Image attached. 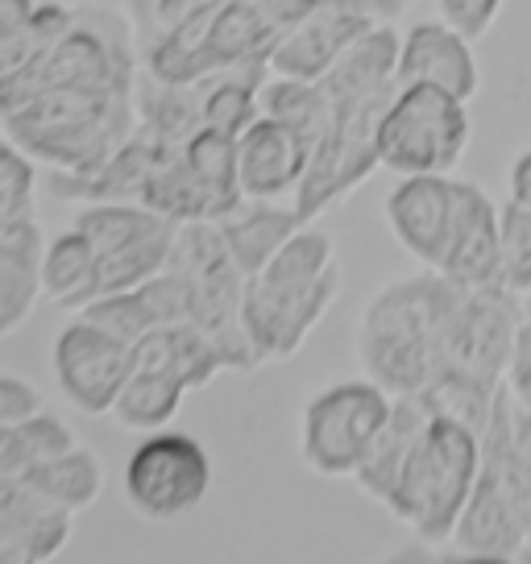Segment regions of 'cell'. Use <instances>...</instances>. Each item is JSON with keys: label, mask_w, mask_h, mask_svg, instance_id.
I'll use <instances>...</instances> for the list:
<instances>
[{"label": "cell", "mask_w": 531, "mask_h": 564, "mask_svg": "<svg viewBox=\"0 0 531 564\" xmlns=\"http://www.w3.org/2000/svg\"><path fill=\"white\" fill-rule=\"evenodd\" d=\"M460 178L448 175H399L387 195V225L424 270H436L457 220Z\"/></svg>", "instance_id": "13"}, {"label": "cell", "mask_w": 531, "mask_h": 564, "mask_svg": "<svg viewBox=\"0 0 531 564\" xmlns=\"http://www.w3.org/2000/svg\"><path fill=\"white\" fill-rule=\"evenodd\" d=\"M34 13H37V0H0V25H4V30L30 25Z\"/></svg>", "instance_id": "36"}, {"label": "cell", "mask_w": 531, "mask_h": 564, "mask_svg": "<svg viewBox=\"0 0 531 564\" xmlns=\"http://www.w3.org/2000/svg\"><path fill=\"white\" fill-rule=\"evenodd\" d=\"M408 0H316V9L300 18L270 46V75L286 79H319L340 54L378 25H394Z\"/></svg>", "instance_id": "10"}, {"label": "cell", "mask_w": 531, "mask_h": 564, "mask_svg": "<svg viewBox=\"0 0 531 564\" xmlns=\"http://www.w3.org/2000/svg\"><path fill=\"white\" fill-rule=\"evenodd\" d=\"M340 295L337 241L316 225H303L286 246L246 282L241 328L253 361H291L303 340L316 333Z\"/></svg>", "instance_id": "2"}, {"label": "cell", "mask_w": 531, "mask_h": 564, "mask_svg": "<svg viewBox=\"0 0 531 564\" xmlns=\"http://www.w3.org/2000/svg\"><path fill=\"white\" fill-rule=\"evenodd\" d=\"M72 444H75L72 427L42 406L37 415L21 420L18 427H9L4 448H0V474L21 481L34 465H42V460L54 457V453H63V448H72Z\"/></svg>", "instance_id": "25"}, {"label": "cell", "mask_w": 531, "mask_h": 564, "mask_svg": "<svg viewBox=\"0 0 531 564\" xmlns=\"http://www.w3.org/2000/svg\"><path fill=\"white\" fill-rule=\"evenodd\" d=\"M183 159L195 171L199 187L208 195V208H213V220L229 216L246 204L241 195V178H237V138L232 133H220L213 124H199L192 138L183 141Z\"/></svg>", "instance_id": "24"}, {"label": "cell", "mask_w": 531, "mask_h": 564, "mask_svg": "<svg viewBox=\"0 0 531 564\" xmlns=\"http://www.w3.org/2000/svg\"><path fill=\"white\" fill-rule=\"evenodd\" d=\"M519 324H523V307H519L514 291H507V286L465 291L457 303V316H453V328H448L441 373H457V378L481 382L490 390H502Z\"/></svg>", "instance_id": "11"}, {"label": "cell", "mask_w": 531, "mask_h": 564, "mask_svg": "<svg viewBox=\"0 0 531 564\" xmlns=\"http://www.w3.org/2000/svg\"><path fill=\"white\" fill-rule=\"evenodd\" d=\"M34 204H37L34 159L9 133H0V225L34 216Z\"/></svg>", "instance_id": "27"}, {"label": "cell", "mask_w": 531, "mask_h": 564, "mask_svg": "<svg viewBox=\"0 0 531 564\" xmlns=\"http://www.w3.org/2000/svg\"><path fill=\"white\" fill-rule=\"evenodd\" d=\"M213 490V457L192 432H142L124 460V498L150 523H178Z\"/></svg>", "instance_id": "9"}, {"label": "cell", "mask_w": 531, "mask_h": 564, "mask_svg": "<svg viewBox=\"0 0 531 564\" xmlns=\"http://www.w3.org/2000/svg\"><path fill=\"white\" fill-rule=\"evenodd\" d=\"M72 21H75L72 4L51 0V4H37L34 21L21 25V30H4V25H0V79L21 70L34 54L46 51L51 42H58V37L72 30Z\"/></svg>", "instance_id": "26"}, {"label": "cell", "mask_w": 531, "mask_h": 564, "mask_svg": "<svg viewBox=\"0 0 531 564\" xmlns=\"http://www.w3.org/2000/svg\"><path fill=\"white\" fill-rule=\"evenodd\" d=\"M427 415L432 411L424 406L420 394H394V406H390L382 432L373 436L370 453L361 457V465L349 477V481H357V490L366 494V498H373V502H387L390 498L394 481L408 469L411 453H415V444L424 436Z\"/></svg>", "instance_id": "19"}, {"label": "cell", "mask_w": 531, "mask_h": 564, "mask_svg": "<svg viewBox=\"0 0 531 564\" xmlns=\"http://www.w3.org/2000/svg\"><path fill=\"white\" fill-rule=\"evenodd\" d=\"M469 145V108L432 84H399L382 117L378 159L390 175H453Z\"/></svg>", "instance_id": "6"}, {"label": "cell", "mask_w": 531, "mask_h": 564, "mask_svg": "<svg viewBox=\"0 0 531 564\" xmlns=\"http://www.w3.org/2000/svg\"><path fill=\"white\" fill-rule=\"evenodd\" d=\"M444 279L460 291L502 286V232H498V204L481 192L478 183L460 178L457 220L448 232V246L441 258Z\"/></svg>", "instance_id": "15"}, {"label": "cell", "mask_w": 531, "mask_h": 564, "mask_svg": "<svg viewBox=\"0 0 531 564\" xmlns=\"http://www.w3.org/2000/svg\"><path fill=\"white\" fill-rule=\"evenodd\" d=\"M187 394L192 390H187L183 373L175 370V357H171V336H166V328H154L145 340H138L133 373L124 378L108 415L129 432H159L175 420V411Z\"/></svg>", "instance_id": "14"}, {"label": "cell", "mask_w": 531, "mask_h": 564, "mask_svg": "<svg viewBox=\"0 0 531 564\" xmlns=\"http://www.w3.org/2000/svg\"><path fill=\"white\" fill-rule=\"evenodd\" d=\"M481 436L460 420L427 415V427L408 469L399 474L382 511H390L403 528L415 531V540L427 547H448L453 528L469 502V490L478 481Z\"/></svg>", "instance_id": "4"}, {"label": "cell", "mask_w": 531, "mask_h": 564, "mask_svg": "<svg viewBox=\"0 0 531 564\" xmlns=\"http://www.w3.org/2000/svg\"><path fill=\"white\" fill-rule=\"evenodd\" d=\"M37 411H42L37 387H30L18 373L0 370V427H18L21 420H30Z\"/></svg>", "instance_id": "31"}, {"label": "cell", "mask_w": 531, "mask_h": 564, "mask_svg": "<svg viewBox=\"0 0 531 564\" xmlns=\"http://www.w3.org/2000/svg\"><path fill=\"white\" fill-rule=\"evenodd\" d=\"M192 282V324H199L225 349L232 373L258 370L253 349L241 328V300H246V270L232 262L229 246L220 241L216 220H187L178 225L171 262Z\"/></svg>", "instance_id": "7"}, {"label": "cell", "mask_w": 531, "mask_h": 564, "mask_svg": "<svg viewBox=\"0 0 531 564\" xmlns=\"http://www.w3.org/2000/svg\"><path fill=\"white\" fill-rule=\"evenodd\" d=\"M303 225L307 220L300 216L295 199L291 204H283V199H246L237 212L216 220L220 241L229 246L232 262L246 270V279H253L286 246V237L295 229H303Z\"/></svg>", "instance_id": "20"}, {"label": "cell", "mask_w": 531, "mask_h": 564, "mask_svg": "<svg viewBox=\"0 0 531 564\" xmlns=\"http://www.w3.org/2000/svg\"><path fill=\"white\" fill-rule=\"evenodd\" d=\"M514 453H519V474H523V494H528V547L523 561L531 564V415L514 406Z\"/></svg>", "instance_id": "33"}, {"label": "cell", "mask_w": 531, "mask_h": 564, "mask_svg": "<svg viewBox=\"0 0 531 564\" xmlns=\"http://www.w3.org/2000/svg\"><path fill=\"white\" fill-rule=\"evenodd\" d=\"M79 316L105 324L108 333H117L121 340H129V345H138V340H145V336L159 328V319H154V312H150V303H145V295L138 286L91 300L88 307H79Z\"/></svg>", "instance_id": "29"}, {"label": "cell", "mask_w": 531, "mask_h": 564, "mask_svg": "<svg viewBox=\"0 0 531 564\" xmlns=\"http://www.w3.org/2000/svg\"><path fill=\"white\" fill-rule=\"evenodd\" d=\"M460 286L441 270L399 279L373 291L357 319V361L390 394H420L441 373L448 328L457 316Z\"/></svg>", "instance_id": "1"}, {"label": "cell", "mask_w": 531, "mask_h": 564, "mask_svg": "<svg viewBox=\"0 0 531 564\" xmlns=\"http://www.w3.org/2000/svg\"><path fill=\"white\" fill-rule=\"evenodd\" d=\"M390 406L394 394L373 378H345L316 390L300 415V460L316 477H354Z\"/></svg>", "instance_id": "8"}, {"label": "cell", "mask_w": 531, "mask_h": 564, "mask_svg": "<svg viewBox=\"0 0 531 564\" xmlns=\"http://www.w3.org/2000/svg\"><path fill=\"white\" fill-rule=\"evenodd\" d=\"M436 4H441V18L453 30H460L469 42L490 34V25L498 21V9H502V0H436Z\"/></svg>", "instance_id": "30"}, {"label": "cell", "mask_w": 531, "mask_h": 564, "mask_svg": "<svg viewBox=\"0 0 531 564\" xmlns=\"http://www.w3.org/2000/svg\"><path fill=\"white\" fill-rule=\"evenodd\" d=\"M507 195L514 204H528L531 208V145L523 154H514V162L507 166Z\"/></svg>", "instance_id": "35"}, {"label": "cell", "mask_w": 531, "mask_h": 564, "mask_svg": "<svg viewBox=\"0 0 531 564\" xmlns=\"http://www.w3.org/2000/svg\"><path fill=\"white\" fill-rule=\"evenodd\" d=\"M249 4L270 21V30H274V34H286L295 21L307 18V13L316 9V0H249Z\"/></svg>", "instance_id": "34"}, {"label": "cell", "mask_w": 531, "mask_h": 564, "mask_svg": "<svg viewBox=\"0 0 531 564\" xmlns=\"http://www.w3.org/2000/svg\"><path fill=\"white\" fill-rule=\"evenodd\" d=\"M133 88H51L0 121L25 154L46 162L54 175H88L138 129Z\"/></svg>", "instance_id": "3"}, {"label": "cell", "mask_w": 531, "mask_h": 564, "mask_svg": "<svg viewBox=\"0 0 531 564\" xmlns=\"http://www.w3.org/2000/svg\"><path fill=\"white\" fill-rule=\"evenodd\" d=\"M528 547V494L514 453V403L502 390L495 415L481 432V465L469 502L460 511L448 552L460 561L511 564Z\"/></svg>", "instance_id": "5"}, {"label": "cell", "mask_w": 531, "mask_h": 564, "mask_svg": "<svg viewBox=\"0 0 531 564\" xmlns=\"http://www.w3.org/2000/svg\"><path fill=\"white\" fill-rule=\"evenodd\" d=\"M21 481L34 494H42L46 502H54V507L79 514L96 507V498L105 494V465L91 448L75 441L72 448H63V453L46 457L42 465H34Z\"/></svg>", "instance_id": "23"}, {"label": "cell", "mask_w": 531, "mask_h": 564, "mask_svg": "<svg viewBox=\"0 0 531 564\" xmlns=\"http://www.w3.org/2000/svg\"><path fill=\"white\" fill-rule=\"evenodd\" d=\"M4 436H9V427H0V448H4Z\"/></svg>", "instance_id": "37"}, {"label": "cell", "mask_w": 531, "mask_h": 564, "mask_svg": "<svg viewBox=\"0 0 531 564\" xmlns=\"http://www.w3.org/2000/svg\"><path fill=\"white\" fill-rule=\"evenodd\" d=\"M394 84H432L460 96L465 105L478 96L481 67L474 58V42L453 30L448 21H415L399 42Z\"/></svg>", "instance_id": "16"}, {"label": "cell", "mask_w": 531, "mask_h": 564, "mask_svg": "<svg viewBox=\"0 0 531 564\" xmlns=\"http://www.w3.org/2000/svg\"><path fill=\"white\" fill-rule=\"evenodd\" d=\"M307 175V145L286 121L258 112L237 138V178L246 199H295Z\"/></svg>", "instance_id": "17"}, {"label": "cell", "mask_w": 531, "mask_h": 564, "mask_svg": "<svg viewBox=\"0 0 531 564\" xmlns=\"http://www.w3.org/2000/svg\"><path fill=\"white\" fill-rule=\"evenodd\" d=\"M133 349L138 345H129L117 333H108L105 324L75 312L72 324H63V333L54 336L51 349L54 382L63 390V399L91 420L108 415L124 378L133 373Z\"/></svg>", "instance_id": "12"}, {"label": "cell", "mask_w": 531, "mask_h": 564, "mask_svg": "<svg viewBox=\"0 0 531 564\" xmlns=\"http://www.w3.org/2000/svg\"><path fill=\"white\" fill-rule=\"evenodd\" d=\"M42 249L46 237L34 216L0 225V340L18 333L42 300Z\"/></svg>", "instance_id": "18"}, {"label": "cell", "mask_w": 531, "mask_h": 564, "mask_svg": "<svg viewBox=\"0 0 531 564\" xmlns=\"http://www.w3.org/2000/svg\"><path fill=\"white\" fill-rule=\"evenodd\" d=\"M498 232H502V286L514 295L531 291V208L507 199L498 208Z\"/></svg>", "instance_id": "28"}, {"label": "cell", "mask_w": 531, "mask_h": 564, "mask_svg": "<svg viewBox=\"0 0 531 564\" xmlns=\"http://www.w3.org/2000/svg\"><path fill=\"white\" fill-rule=\"evenodd\" d=\"M266 79H270V63H266V58L204 75V79H199V88H204V96H199L204 124H213V129H220V133L241 138L249 124L258 121V112H262Z\"/></svg>", "instance_id": "22"}, {"label": "cell", "mask_w": 531, "mask_h": 564, "mask_svg": "<svg viewBox=\"0 0 531 564\" xmlns=\"http://www.w3.org/2000/svg\"><path fill=\"white\" fill-rule=\"evenodd\" d=\"M100 295V258L84 232H58L42 249V300H51L63 312H79Z\"/></svg>", "instance_id": "21"}, {"label": "cell", "mask_w": 531, "mask_h": 564, "mask_svg": "<svg viewBox=\"0 0 531 564\" xmlns=\"http://www.w3.org/2000/svg\"><path fill=\"white\" fill-rule=\"evenodd\" d=\"M507 394L519 411L531 415V316H523L519 333H514L511 366H507Z\"/></svg>", "instance_id": "32"}]
</instances>
